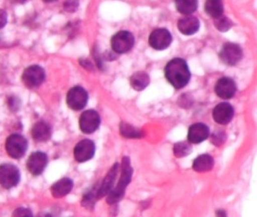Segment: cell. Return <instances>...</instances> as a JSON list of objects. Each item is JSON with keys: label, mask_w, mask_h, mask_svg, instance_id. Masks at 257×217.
I'll return each instance as SVG.
<instances>
[{"label": "cell", "mask_w": 257, "mask_h": 217, "mask_svg": "<svg viewBox=\"0 0 257 217\" xmlns=\"http://www.w3.org/2000/svg\"><path fill=\"white\" fill-rule=\"evenodd\" d=\"M165 75L170 84L176 89L187 85L191 78V72L187 63L183 59L174 58L165 66Z\"/></svg>", "instance_id": "1"}, {"label": "cell", "mask_w": 257, "mask_h": 217, "mask_svg": "<svg viewBox=\"0 0 257 217\" xmlns=\"http://www.w3.org/2000/svg\"><path fill=\"white\" fill-rule=\"evenodd\" d=\"M132 170L130 164V159L128 157H124L121 164V173L117 186L113 190H111L108 194L107 202L110 204L119 201L124 194L126 187L128 185L132 179Z\"/></svg>", "instance_id": "2"}, {"label": "cell", "mask_w": 257, "mask_h": 217, "mask_svg": "<svg viewBox=\"0 0 257 217\" xmlns=\"http://www.w3.org/2000/svg\"><path fill=\"white\" fill-rule=\"evenodd\" d=\"M28 149V141L23 136L15 134L8 137L6 143L7 153L12 158L19 159L25 155Z\"/></svg>", "instance_id": "3"}, {"label": "cell", "mask_w": 257, "mask_h": 217, "mask_svg": "<svg viewBox=\"0 0 257 217\" xmlns=\"http://www.w3.org/2000/svg\"><path fill=\"white\" fill-rule=\"evenodd\" d=\"M135 45V37L128 31H120L111 39V47L117 54L128 52Z\"/></svg>", "instance_id": "4"}, {"label": "cell", "mask_w": 257, "mask_h": 217, "mask_svg": "<svg viewBox=\"0 0 257 217\" xmlns=\"http://www.w3.org/2000/svg\"><path fill=\"white\" fill-rule=\"evenodd\" d=\"M20 181V172L16 166L4 164L0 166V185L5 188L16 186Z\"/></svg>", "instance_id": "5"}, {"label": "cell", "mask_w": 257, "mask_h": 217, "mask_svg": "<svg viewBox=\"0 0 257 217\" xmlns=\"http://www.w3.org/2000/svg\"><path fill=\"white\" fill-rule=\"evenodd\" d=\"M46 73L41 66L34 65L29 66L24 71L22 81L25 86L29 88L40 87L45 81Z\"/></svg>", "instance_id": "6"}, {"label": "cell", "mask_w": 257, "mask_h": 217, "mask_svg": "<svg viewBox=\"0 0 257 217\" xmlns=\"http://www.w3.org/2000/svg\"><path fill=\"white\" fill-rule=\"evenodd\" d=\"M243 57V51L237 44L228 42L221 48L219 58L222 63L228 66L237 64Z\"/></svg>", "instance_id": "7"}, {"label": "cell", "mask_w": 257, "mask_h": 217, "mask_svg": "<svg viewBox=\"0 0 257 217\" xmlns=\"http://www.w3.org/2000/svg\"><path fill=\"white\" fill-rule=\"evenodd\" d=\"M88 95L83 87L76 86L69 90L67 95V103L71 110H82L88 102Z\"/></svg>", "instance_id": "8"}, {"label": "cell", "mask_w": 257, "mask_h": 217, "mask_svg": "<svg viewBox=\"0 0 257 217\" xmlns=\"http://www.w3.org/2000/svg\"><path fill=\"white\" fill-rule=\"evenodd\" d=\"M100 117L95 110H89L84 112L79 119V128L85 134H92L98 129Z\"/></svg>", "instance_id": "9"}, {"label": "cell", "mask_w": 257, "mask_h": 217, "mask_svg": "<svg viewBox=\"0 0 257 217\" xmlns=\"http://www.w3.org/2000/svg\"><path fill=\"white\" fill-rule=\"evenodd\" d=\"M172 42L171 33L166 29L159 28L153 30L149 38V43L156 50L166 49Z\"/></svg>", "instance_id": "10"}, {"label": "cell", "mask_w": 257, "mask_h": 217, "mask_svg": "<svg viewBox=\"0 0 257 217\" xmlns=\"http://www.w3.org/2000/svg\"><path fill=\"white\" fill-rule=\"evenodd\" d=\"M237 87L234 80L228 77L219 78L215 85V92L219 97L224 99H231L235 94Z\"/></svg>", "instance_id": "11"}, {"label": "cell", "mask_w": 257, "mask_h": 217, "mask_svg": "<svg viewBox=\"0 0 257 217\" xmlns=\"http://www.w3.org/2000/svg\"><path fill=\"white\" fill-rule=\"evenodd\" d=\"M95 153V145L90 140H83L77 143L74 149V157L78 162L91 159Z\"/></svg>", "instance_id": "12"}, {"label": "cell", "mask_w": 257, "mask_h": 217, "mask_svg": "<svg viewBox=\"0 0 257 217\" xmlns=\"http://www.w3.org/2000/svg\"><path fill=\"white\" fill-rule=\"evenodd\" d=\"M48 164V157L44 152H36L31 154L28 160V170L34 176H38L44 171Z\"/></svg>", "instance_id": "13"}, {"label": "cell", "mask_w": 257, "mask_h": 217, "mask_svg": "<svg viewBox=\"0 0 257 217\" xmlns=\"http://www.w3.org/2000/svg\"><path fill=\"white\" fill-rule=\"evenodd\" d=\"M234 116V108L228 102H221L213 110V120L219 125H227Z\"/></svg>", "instance_id": "14"}, {"label": "cell", "mask_w": 257, "mask_h": 217, "mask_svg": "<svg viewBox=\"0 0 257 217\" xmlns=\"http://www.w3.org/2000/svg\"><path fill=\"white\" fill-rule=\"evenodd\" d=\"M210 129L203 123H196L191 125L188 132V140L189 143L197 144L208 138Z\"/></svg>", "instance_id": "15"}, {"label": "cell", "mask_w": 257, "mask_h": 217, "mask_svg": "<svg viewBox=\"0 0 257 217\" xmlns=\"http://www.w3.org/2000/svg\"><path fill=\"white\" fill-rule=\"evenodd\" d=\"M200 23L198 18L193 16L181 18L177 23V28L180 33L186 36H190L198 31Z\"/></svg>", "instance_id": "16"}, {"label": "cell", "mask_w": 257, "mask_h": 217, "mask_svg": "<svg viewBox=\"0 0 257 217\" xmlns=\"http://www.w3.org/2000/svg\"><path fill=\"white\" fill-rule=\"evenodd\" d=\"M73 182L69 178H63L55 182L51 188L52 195L56 198L64 197L73 189Z\"/></svg>", "instance_id": "17"}, {"label": "cell", "mask_w": 257, "mask_h": 217, "mask_svg": "<svg viewBox=\"0 0 257 217\" xmlns=\"http://www.w3.org/2000/svg\"><path fill=\"white\" fill-rule=\"evenodd\" d=\"M51 134L52 131L50 126L43 121L36 123L31 131L33 138L37 142L47 141L50 138Z\"/></svg>", "instance_id": "18"}, {"label": "cell", "mask_w": 257, "mask_h": 217, "mask_svg": "<svg viewBox=\"0 0 257 217\" xmlns=\"http://www.w3.org/2000/svg\"><path fill=\"white\" fill-rule=\"evenodd\" d=\"M214 161L210 155L204 154L199 155L195 158L192 165V168L195 171L203 173V172L209 171L213 168Z\"/></svg>", "instance_id": "19"}, {"label": "cell", "mask_w": 257, "mask_h": 217, "mask_svg": "<svg viewBox=\"0 0 257 217\" xmlns=\"http://www.w3.org/2000/svg\"><path fill=\"white\" fill-rule=\"evenodd\" d=\"M118 164H115V165L112 167L110 171L108 173L107 176L105 178L100 190H99L98 194L99 197H103L106 194H109L112 190V185L114 184L115 178H116L117 173H118Z\"/></svg>", "instance_id": "20"}, {"label": "cell", "mask_w": 257, "mask_h": 217, "mask_svg": "<svg viewBox=\"0 0 257 217\" xmlns=\"http://www.w3.org/2000/svg\"><path fill=\"white\" fill-rule=\"evenodd\" d=\"M131 85L135 90L141 91L148 86L150 77L144 72H135L130 78Z\"/></svg>", "instance_id": "21"}, {"label": "cell", "mask_w": 257, "mask_h": 217, "mask_svg": "<svg viewBox=\"0 0 257 217\" xmlns=\"http://www.w3.org/2000/svg\"><path fill=\"white\" fill-rule=\"evenodd\" d=\"M204 8L206 13L213 18L221 16L223 12V3L222 0H207Z\"/></svg>", "instance_id": "22"}, {"label": "cell", "mask_w": 257, "mask_h": 217, "mask_svg": "<svg viewBox=\"0 0 257 217\" xmlns=\"http://www.w3.org/2000/svg\"><path fill=\"white\" fill-rule=\"evenodd\" d=\"M177 10L183 15H191L198 9V0H175Z\"/></svg>", "instance_id": "23"}, {"label": "cell", "mask_w": 257, "mask_h": 217, "mask_svg": "<svg viewBox=\"0 0 257 217\" xmlns=\"http://www.w3.org/2000/svg\"><path fill=\"white\" fill-rule=\"evenodd\" d=\"M191 152H192V146L187 142H180L174 145V153L177 158L187 156Z\"/></svg>", "instance_id": "24"}, {"label": "cell", "mask_w": 257, "mask_h": 217, "mask_svg": "<svg viewBox=\"0 0 257 217\" xmlns=\"http://www.w3.org/2000/svg\"><path fill=\"white\" fill-rule=\"evenodd\" d=\"M120 132L121 135L127 138H139L142 137L141 132L138 129L131 126L127 124L122 123L120 127Z\"/></svg>", "instance_id": "25"}, {"label": "cell", "mask_w": 257, "mask_h": 217, "mask_svg": "<svg viewBox=\"0 0 257 217\" xmlns=\"http://www.w3.org/2000/svg\"><path fill=\"white\" fill-rule=\"evenodd\" d=\"M214 26L219 31L226 32L231 28L232 23L226 17L221 15L215 18Z\"/></svg>", "instance_id": "26"}, {"label": "cell", "mask_w": 257, "mask_h": 217, "mask_svg": "<svg viewBox=\"0 0 257 217\" xmlns=\"http://www.w3.org/2000/svg\"><path fill=\"white\" fill-rule=\"evenodd\" d=\"M79 7V0H65L64 8L67 12H74Z\"/></svg>", "instance_id": "27"}, {"label": "cell", "mask_w": 257, "mask_h": 217, "mask_svg": "<svg viewBox=\"0 0 257 217\" xmlns=\"http://www.w3.org/2000/svg\"><path fill=\"white\" fill-rule=\"evenodd\" d=\"M13 215H16V216H25V215H32V213L29 209H26V208H19L15 211Z\"/></svg>", "instance_id": "28"}, {"label": "cell", "mask_w": 257, "mask_h": 217, "mask_svg": "<svg viewBox=\"0 0 257 217\" xmlns=\"http://www.w3.org/2000/svg\"><path fill=\"white\" fill-rule=\"evenodd\" d=\"M7 24V14L5 11L0 9V29L4 28Z\"/></svg>", "instance_id": "29"}, {"label": "cell", "mask_w": 257, "mask_h": 217, "mask_svg": "<svg viewBox=\"0 0 257 217\" xmlns=\"http://www.w3.org/2000/svg\"><path fill=\"white\" fill-rule=\"evenodd\" d=\"M43 1L46 2V3H52V2L57 1V0H43Z\"/></svg>", "instance_id": "30"}]
</instances>
